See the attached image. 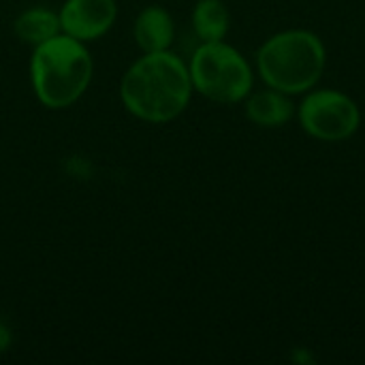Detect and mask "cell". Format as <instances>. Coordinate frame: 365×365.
<instances>
[{
    "mask_svg": "<svg viewBox=\"0 0 365 365\" xmlns=\"http://www.w3.org/2000/svg\"><path fill=\"white\" fill-rule=\"evenodd\" d=\"M34 98L51 111L68 109L88 92L94 77V60L88 43L64 32L32 47L28 64Z\"/></svg>",
    "mask_w": 365,
    "mask_h": 365,
    "instance_id": "obj_2",
    "label": "cell"
},
{
    "mask_svg": "<svg viewBox=\"0 0 365 365\" xmlns=\"http://www.w3.org/2000/svg\"><path fill=\"white\" fill-rule=\"evenodd\" d=\"M197 94L218 105H237L255 88V68L248 58L227 41L199 43L188 60Z\"/></svg>",
    "mask_w": 365,
    "mask_h": 365,
    "instance_id": "obj_4",
    "label": "cell"
},
{
    "mask_svg": "<svg viewBox=\"0 0 365 365\" xmlns=\"http://www.w3.org/2000/svg\"><path fill=\"white\" fill-rule=\"evenodd\" d=\"M327 66L323 38L306 28H287L261 43L255 68L267 88L302 96L319 86Z\"/></svg>",
    "mask_w": 365,
    "mask_h": 365,
    "instance_id": "obj_3",
    "label": "cell"
},
{
    "mask_svg": "<svg viewBox=\"0 0 365 365\" xmlns=\"http://www.w3.org/2000/svg\"><path fill=\"white\" fill-rule=\"evenodd\" d=\"M190 24L201 43L225 41L231 28V13L225 0H197L190 13Z\"/></svg>",
    "mask_w": 365,
    "mask_h": 365,
    "instance_id": "obj_10",
    "label": "cell"
},
{
    "mask_svg": "<svg viewBox=\"0 0 365 365\" xmlns=\"http://www.w3.org/2000/svg\"><path fill=\"white\" fill-rule=\"evenodd\" d=\"M295 111L297 105L293 103V96L267 86L263 90H252L244 101L246 118L259 128H280L295 118Z\"/></svg>",
    "mask_w": 365,
    "mask_h": 365,
    "instance_id": "obj_8",
    "label": "cell"
},
{
    "mask_svg": "<svg viewBox=\"0 0 365 365\" xmlns=\"http://www.w3.org/2000/svg\"><path fill=\"white\" fill-rule=\"evenodd\" d=\"M58 15L64 34L94 43L115 26L120 6L118 0H64Z\"/></svg>",
    "mask_w": 365,
    "mask_h": 365,
    "instance_id": "obj_6",
    "label": "cell"
},
{
    "mask_svg": "<svg viewBox=\"0 0 365 365\" xmlns=\"http://www.w3.org/2000/svg\"><path fill=\"white\" fill-rule=\"evenodd\" d=\"M13 344V329L9 327V323L0 317V355L6 353Z\"/></svg>",
    "mask_w": 365,
    "mask_h": 365,
    "instance_id": "obj_11",
    "label": "cell"
},
{
    "mask_svg": "<svg viewBox=\"0 0 365 365\" xmlns=\"http://www.w3.org/2000/svg\"><path fill=\"white\" fill-rule=\"evenodd\" d=\"M60 15L49 6H28L13 21V34L30 47H36L60 34Z\"/></svg>",
    "mask_w": 365,
    "mask_h": 365,
    "instance_id": "obj_9",
    "label": "cell"
},
{
    "mask_svg": "<svg viewBox=\"0 0 365 365\" xmlns=\"http://www.w3.org/2000/svg\"><path fill=\"white\" fill-rule=\"evenodd\" d=\"M302 130L321 143H342L361 126V109L357 101L336 88H312L302 94L295 111Z\"/></svg>",
    "mask_w": 365,
    "mask_h": 365,
    "instance_id": "obj_5",
    "label": "cell"
},
{
    "mask_svg": "<svg viewBox=\"0 0 365 365\" xmlns=\"http://www.w3.org/2000/svg\"><path fill=\"white\" fill-rule=\"evenodd\" d=\"M133 38L141 53L167 51L175 43V19L160 4H148L133 24Z\"/></svg>",
    "mask_w": 365,
    "mask_h": 365,
    "instance_id": "obj_7",
    "label": "cell"
},
{
    "mask_svg": "<svg viewBox=\"0 0 365 365\" xmlns=\"http://www.w3.org/2000/svg\"><path fill=\"white\" fill-rule=\"evenodd\" d=\"M195 94L188 62L175 51L141 53L120 79L124 109L145 124H169L190 105Z\"/></svg>",
    "mask_w": 365,
    "mask_h": 365,
    "instance_id": "obj_1",
    "label": "cell"
}]
</instances>
